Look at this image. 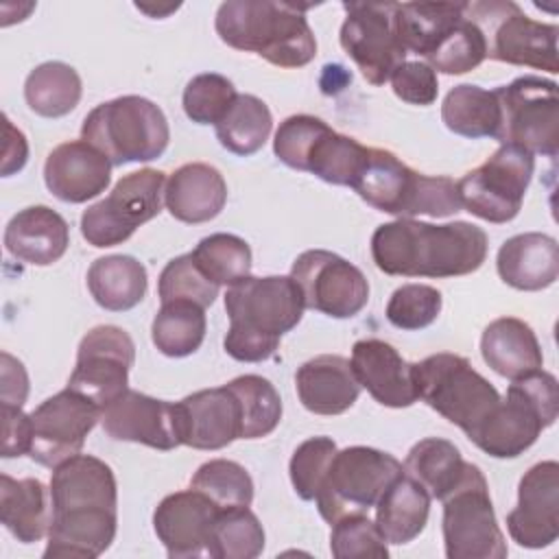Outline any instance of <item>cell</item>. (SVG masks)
Wrapping results in <instances>:
<instances>
[{
	"mask_svg": "<svg viewBox=\"0 0 559 559\" xmlns=\"http://www.w3.org/2000/svg\"><path fill=\"white\" fill-rule=\"evenodd\" d=\"M50 500L46 559H94L111 546L118 528V485L105 461L76 454L59 463L50 478Z\"/></svg>",
	"mask_w": 559,
	"mask_h": 559,
	"instance_id": "obj_1",
	"label": "cell"
},
{
	"mask_svg": "<svg viewBox=\"0 0 559 559\" xmlns=\"http://www.w3.org/2000/svg\"><path fill=\"white\" fill-rule=\"evenodd\" d=\"M371 258L386 275H469L478 271L487 258V234L465 221L432 225L415 218H395L378 225L373 231Z\"/></svg>",
	"mask_w": 559,
	"mask_h": 559,
	"instance_id": "obj_2",
	"label": "cell"
},
{
	"mask_svg": "<svg viewBox=\"0 0 559 559\" xmlns=\"http://www.w3.org/2000/svg\"><path fill=\"white\" fill-rule=\"evenodd\" d=\"M225 310V352L240 362H260L271 358L282 336L301 321L306 304L290 275H249L227 288Z\"/></svg>",
	"mask_w": 559,
	"mask_h": 559,
	"instance_id": "obj_3",
	"label": "cell"
},
{
	"mask_svg": "<svg viewBox=\"0 0 559 559\" xmlns=\"http://www.w3.org/2000/svg\"><path fill=\"white\" fill-rule=\"evenodd\" d=\"M306 7L269 0H227L218 7V37L242 52H255L280 68H301L317 55Z\"/></svg>",
	"mask_w": 559,
	"mask_h": 559,
	"instance_id": "obj_4",
	"label": "cell"
},
{
	"mask_svg": "<svg viewBox=\"0 0 559 559\" xmlns=\"http://www.w3.org/2000/svg\"><path fill=\"white\" fill-rule=\"evenodd\" d=\"M349 188L371 207L397 218L421 214L443 218L463 210L454 179L421 175L386 148H367Z\"/></svg>",
	"mask_w": 559,
	"mask_h": 559,
	"instance_id": "obj_5",
	"label": "cell"
},
{
	"mask_svg": "<svg viewBox=\"0 0 559 559\" xmlns=\"http://www.w3.org/2000/svg\"><path fill=\"white\" fill-rule=\"evenodd\" d=\"M559 413L557 378L544 369L511 380L507 395L467 437L493 459H515L528 450Z\"/></svg>",
	"mask_w": 559,
	"mask_h": 559,
	"instance_id": "obj_6",
	"label": "cell"
},
{
	"mask_svg": "<svg viewBox=\"0 0 559 559\" xmlns=\"http://www.w3.org/2000/svg\"><path fill=\"white\" fill-rule=\"evenodd\" d=\"M81 140L96 146L111 166L157 159L170 140L164 111L144 96H118L96 105L83 120Z\"/></svg>",
	"mask_w": 559,
	"mask_h": 559,
	"instance_id": "obj_7",
	"label": "cell"
},
{
	"mask_svg": "<svg viewBox=\"0 0 559 559\" xmlns=\"http://www.w3.org/2000/svg\"><path fill=\"white\" fill-rule=\"evenodd\" d=\"M417 397L467 437L500 402L496 386L465 356L441 352L413 362Z\"/></svg>",
	"mask_w": 559,
	"mask_h": 559,
	"instance_id": "obj_8",
	"label": "cell"
},
{
	"mask_svg": "<svg viewBox=\"0 0 559 559\" xmlns=\"http://www.w3.org/2000/svg\"><path fill=\"white\" fill-rule=\"evenodd\" d=\"M367 148L310 114L288 116L280 122L273 138V153L282 164L334 186L354 183Z\"/></svg>",
	"mask_w": 559,
	"mask_h": 559,
	"instance_id": "obj_9",
	"label": "cell"
},
{
	"mask_svg": "<svg viewBox=\"0 0 559 559\" xmlns=\"http://www.w3.org/2000/svg\"><path fill=\"white\" fill-rule=\"evenodd\" d=\"M402 474V463L389 452L367 445L336 450L317 491V509L330 524L345 515L367 513Z\"/></svg>",
	"mask_w": 559,
	"mask_h": 559,
	"instance_id": "obj_10",
	"label": "cell"
},
{
	"mask_svg": "<svg viewBox=\"0 0 559 559\" xmlns=\"http://www.w3.org/2000/svg\"><path fill=\"white\" fill-rule=\"evenodd\" d=\"M465 13L483 28L489 59L559 72L557 24L531 20L515 2H465Z\"/></svg>",
	"mask_w": 559,
	"mask_h": 559,
	"instance_id": "obj_11",
	"label": "cell"
},
{
	"mask_svg": "<svg viewBox=\"0 0 559 559\" xmlns=\"http://www.w3.org/2000/svg\"><path fill=\"white\" fill-rule=\"evenodd\" d=\"M500 107V124L493 140L520 146L533 155L557 157L559 151V98L557 83L542 76H518L493 90Z\"/></svg>",
	"mask_w": 559,
	"mask_h": 559,
	"instance_id": "obj_12",
	"label": "cell"
},
{
	"mask_svg": "<svg viewBox=\"0 0 559 559\" xmlns=\"http://www.w3.org/2000/svg\"><path fill=\"white\" fill-rule=\"evenodd\" d=\"M443 502V544L448 559H504L507 542L498 526L489 485L469 463L459 487Z\"/></svg>",
	"mask_w": 559,
	"mask_h": 559,
	"instance_id": "obj_13",
	"label": "cell"
},
{
	"mask_svg": "<svg viewBox=\"0 0 559 559\" xmlns=\"http://www.w3.org/2000/svg\"><path fill=\"white\" fill-rule=\"evenodd\" d=\"M164 188L166 175L157 168L124 175L105 199L83 212L81 234L87 245L105 249L129 240L140 225L162 212Z\"/></svg>",
	"mask_w": 559,
	"mask_h": 559,
	"instance_id": "obj_14",
	"label": "cell"
},
{
	"mask_svg": "<svg viewBox=\"0 0 559 559\" xmlns=\"http://www.w3.org/2000/svg\"><path fill=\"white\" fill-rule=\"evenodd\" d=\"M533 173V153L513 144H500L487 162L456 181L461 205L487 223H509L520 214Z\"/></svg>",
	"mask_w": 559,
	"mask_h": 559,
	"instance_id": "obj_15",
	"label": "cell"
},
{
	"mask_svg": "<svg viewBox=\"0 0 559 559\" xmlns=\"http://www.w3.org/2000/svg\"><path fill=\"white\" fill-rule=\"evenodd\" d=\"M341 46L354 59L367 83L384 85L406 61L395 31V2H343Z\"/></svg>",
	"mask_w": 559,
	"mask_h": 559,
	"instance_id": "obj_16",
	"label": "cell"
},
{
	"mask_svg": "<svg viewBox=\"0 0 559 559\" xmlns=\"http://www.w3.org/2000/svg\"><path fill=\"white\" fill-rule=\"evenodd\" d=\"M290 277L310 310L332 319L356 317L369 301V282L358 266L325 249H308L297 255Z\"/></svg>",
	"mask_w": 559,
	"mask_h": 559,
	"instance_id": "obj_17",
	"label": "cell"
},
{
	"mask_svg": "<svg viewBox=\"0 0 559 559\" xmlns=\"http://www.w3.org/2000/svg\"><path fill=\"white\" fill-rule=\"evenodd\" d=\"M100 415L103 408L98 404L70 386L50 395L28 413V456L44 467H57L66 459L81 454L85 437L98 424Z\"/></svg>",
	"mask_w": 559,
	"mask_h": 559,
	"instance_id": "obj_18",
	"label": "cell"
},
{
	"mask_svg": "<svg viewBox=\"0 0 559 559\" xmlns=\"http://www.w3.org/2000/svg\"><path fill=\"white\" fill-rule=\"evenodd\" d=\"M133 360L135 345L122 328L96 325L79 343L76 365L68 386L105 408L129 389Z\"/></svg>",
	"mask_w": 559,
	"mask_h": 559,
	"instance_id": "obj_19",
	"label": "cell"
},
{
	"mask_svg": "<svg viewBox=\"0 0 559 559\" xmlns=\"http://www.w3.org/2000/svg\"><path fill=\"white\" fill-rule=\"evenodd\" d=\"M507 531L522 548H546L559 537V463H535L518 485V504Z\"/></svg>",
	"mask_w": 559,
	"mask_h": 559,
	"instance_id": "obj_20",
	"label": "cell"
},
{
	"mask_svg": "<svg viewBox=\"0 0 559 559\" xmlns=\"http://www.w3.org/2000/svg\"><path fill=\"white\" fill-rule=\"evenodd\" d=\"M100 424L114 441H133L164 452L181 445L177 404L133 389L103 408Z\"/></svg>",
	"mask_w": 559,
	"mask_h": 559,
	"instance_id": "obj_21",
	"label": "cell"
},
{
	"mask_svg": "<svg viewBox=\"0 0 559 559\" xmlns=\"http://www.w3.org/2000/svg\"><path fill=\"white\" fill-rule=\"evenodd\" d=\"M223 507L197 489L168 493L153 513V528L170 559L210 557L212 531Z\"/></svg>",
	"mask_w": 559,
	"mask_h": 559,
	"instance_id": "obj_22",
	"label": "cell"
},
{
	"mask_svg": "<svg viewBox=\"0 0 559 559\" xmlns=\"http://www.w3.org/2000/svg\"><path fill=\"white\" fill-rule=\"evenodd\" d=\"M181 445L221 450L240 439V404L227 384L201 389L177 402Z\"/></svg>",
	"mask_w": 559,
	"mask_h": 559,
	"instance_id": "obj_23",
	"label": "cell"
},
{
	"mask_svg": "<svg viewBox=\"0 0 559 559\" xmlns=\"http://www.w3.org/2000/svg\"><path fill=\"white\" fill-rule=\"evenodd\" d=\"M44 181L59 201L85 203L107 190L111 181V162L90 142L70 140L48 153Z\"/></svg>",
	"mask_w": 559,
	"mask_h": 559,
	"instance_id": "obj_24",
	"label": "cell"
},
{
	"mask_svg": "<svg viewBox=\"0 0 559 559\" xmlns=\"http://www.w3.org/2000/svg\"><path fill=\"white\" fill-rule=\"evenodd\" d=\"M349 362L358 384L367 389L378 404L406 408L419 400L413 380V362H406L391 343L380 338L356 341Z\"/></svg>",
	"mask_w": 559,
	"mask_h": 559,
	"instance_id": "obj_25",
	"label": "cell"
},
{
	"mask_svg": "<svg viewBox=\"0 0 559 559\" xmlns=\"http://www.w3.org/2000/svg\"><path fill=\"white\" fill-rule=\"evenodd\" d=\"M299 402L314 415H341L354 406L360 384L352 362L336 354H321L306 360L295 373Z\"/></svg>",
	"mask_w": 559,
	"mask_h": 559,
	"instance_id": "obj_26",
	"label": "cell"
},
{
	"mask_svg": "<svg viewBox=\"0 0 559 559\" xmlns=\"http://www.w3.org/2000/svg\"><path fill=\"white\" fill-rule=\"evenodd\" d=\"M225 203L227 183L221 170L210 164H183L166 179L164 205L181 223H207L221 214Z\"/></svg>",
	"mask_w": 559,
	"mask_h": 559,
	"instance_id": "obj_27",
	"label": "cell"
},
{
	"mask_svg": "<svg viewBox=\"0 0 559 559\" xmlns=\"http://www.w3.org/2000/svg\"><path fill=\"white\" fill-rule=\"evenodd\" d=\"M70 245V227L66 218L48 205H31L20 210L4 229L7 251L26 264L48 266L57 262Z\"/></svg>",
	"mask_w": 559,
	"mask_h": 559,
	"instance_id": "obj_28",
	"label": "cell"
},
{
	"mask_svg": "<svg viewBox=\"0 0 559 559\" xmlns=\"http://www.w3.org/2000/svg\"><path fill=\"white\" fill-rule=\"evenodd\" d=\"M496 269L504 284L515 290H542L559 275V245L552 236L526 231L502 242Z\"/></svg>",
	"mask_w": 559,
	"mask_h": 559,
	"instance_id": "obj_29",
	"label": "cell"
},
{
	"mask_svg": "<svg viewBox=\"0 0 559 559\" xmlns=\"http://www.w3.org/2000/svg\"><path fill=\"white\" fill-rule=\"evenodd\" d=\"M480 354L498 376L509 380L533 373L544 365L533 328L518 317H500L491 321L483 330Z\"/></svg>",
	"mask_w": 559,
	"mask_h": 559,
	"instance_id": "obj_30",
	"label": "cell"
},
{
	"mask_svg": "<svg viewBox=\"0 0 559 559\" xmlns=\"http://www.w3.org/2000/svg\"><path fill=\"white\" fill-rule=\"evenodd\" d=\"M50 520V489L39 478L0 476V522L17 542H39L48 535Z\"/></svg>",
	"mask_w": 559,
	"mask_h": 559,
	"instance_id": "obj_31",
	"label": "cell"
},
{
	"mask_svg": "<svg viewBox=\"0 0 559 559\" xmlns=\"http://www.w3.org/2000/svg\"><path fill=\"white\" fill-rule=\"evenodd\" d=\"M430 493L408 474L397 476L376 502V526L386 544L413 542L428 522Z\"/></svg>",
	"mask_w": 559,
	"mask_h": 559,
	"instance_id": "obj_32",
	"label": "cell"
},
{
	"mask_svg": "<svg viewBox=\"0 0 559 559\" xmlns=\"http://www.w3.org/2000/svg\"><path fill=\"white\" fill-rule=\"evenodd\" d=\"M87 288L94 301L109 312L135 308L148 288V275L133 255H103L87 269Z\"/></svg>",
	"mask_w": 559,
	"mask_h": 559,
	"instance_id": "obj_33",
	"label": "cell"
},
{
	"mask_svg": "<svg viewBox=\"0 0 559 559\" xmlns=\"http://www.w3.org/2000/svg\"><path fill=\"white\" fill-rule=\"evenodd\" d=\"M465 2H395V31L408 52L430 57L463 17Z\"/></svg>",
	"mask_w": 559,
	"mask_h": 559,
	"instance_id": "obj_34",
	"label": "cell"
},
{
	"mask_svg": "<svg viewBox=\"0 0 559 559\" xmlns=\"http://www.w3.org/2000/svg\"><path fill=\"white\" fill-rule=\"evenodd\" d=\"M404 474L417 480L435 500L448 498L463 480L469 463L461 450L441 437H426L417 441L404 461Z\"/></svg>",
	"mask_w": 559,
	"mask_h": 559,
	"instance_id": "obj_35",
	"label": "cell"
},
{
	"mask_svg": "<svg viewBox=\"0 0 559 559\" xmlns=\"http://www.w3.org/2000/svg\"><path fill=\"white\" fill-rule=\"evenodd\" d=\"M443 124L463 138H496L500 124V107L493 90L472 83L454 85L441 105Z\"/></svg>",
	"mask_w": 559,
	"mask_h": 559,
	"instance_id": "obj_36",
	"label": "cell"
},
{
	"mask_svg": "<svg viewBox=\"0 0 559 559\" xmlns=\"http://www.w3.org/2000/svg\"><path fill=\"white\" fill-rule=\"evenodd\" d=\"M79 72L63 61H46L28 72L24 81L26 105L44 118L68 116L81 100Z\"/></svg>",
	"mask_w": 559,
	"mask_h": 559,
	"instance_id": "obj_37",
	"label": "cell"
},
{
	"mask_svg": "<svg viewBox=\"0 0 559 559\" xmlns=\"http://www.w3.org/2000/svg\"><path fill=\"white\" fill-rule=\"evenodd\" d=\"M207 321L205 308L188 301H164L153 319L151 336L153 345L168 358H183L194 354L205 338Z\"/></svg>",
	"mask_w": 559,
	"mask_h": 559,
	"instance_id": "obj_38",
	"label": "cell"
},
{
	"mask_svg": "<svg viewBox=\"0 0 559 559\" xmlns=\"http://www.w3.org/2000/svg\"><path fill=\"white\" fill-rule=\"evenodd\" d=\"M214 127L223 148L247 157L258 153L269 140L273 116L262 98L253 94H238L227 114Z\"/></svg>",
	"mask_w": 559,
	"mask_h": 559,
	"instance_id": "obj_39",
	"label": "cell"
},
{
	"mask_svg": "<svg viewBox=\"0 0 559 559\" xmlns=\"http://www.w3.org/2000/svg\"><path fill=\"white\" fill-rule=\"evenodd\" d=\"M240 404V439H260L271 435L282 419V400L275 386L255 373H245L227 382Z\"/></svg>",
	"mask_w": 559,
	"mask_h": 559,
	"instance_id": "obj_40",
	"label": "cell"
},
{
	"mask_svg": "<svg viewBox=\"0 0 559 559\" xmlns=\"http://www.w3.org/2000/svg\"><path fill=\"white\" fill-rule=\"evenodd\" d=\"M264 550V528L249 507L221 509L210 544L212 559H253Z\"/></svg>",
	"mask_w": 559,
	"mask_h": 559,
	"instance_id": "obj_41",
	"label": "cell"
},
{
	"mask_svg": "<svg viewBox=\"0 0 559 559\" xmlns=\"http://www.w3.org/2000/svg\"><path fill=\"white\" fill-rule=\"evenodd\" d=\"M201 271L218 286H234L251 275V249L234 234H210L190 251Z\"/></svg>",
	"mask_w": 559,
	"mask_h": 559,
	"instance_id": "obj_42",
	"label": "cell"
},
{
	"mask_svg": "<svg viewBox=\"0 0 559 559\" xmlns=\"http://www.w3.org/2000/svg\"><path fill=\"white\" fill-rule=\"evenodd\" d=\"M485 59H487L485 33L472 17H467L465 7H463V17L441 39V44L435 48V52L430 57H426V63L435 72L465 74L474 68H478Z\"/></svg>",
	"mask_w": 559,
	"mask_h": 559,
	"instance_id": "obj_43",
	"label": "cell"
},
{
	"mask_svg": "<svg viewBox=\"0 0 559 559\" xmlns=\"http://www.w3.org/2000/svg\"><path fill=\"white\" fill-rule=\"evenodd\" d=\"M190 487L212 498L218 507H249L253 500V480L249 472L229 459H212L203 463L192 480Z\"/></svg>",
	"mask_w": 559,
	"mask_h": 559,
	"instance_id": "obj_44",
	"label": "cell"
},
{
	"mask_svg": "<svg viewBox=\"0 0 559 559\" xmlns=\"http://www.w3.org/2000/svg\"><path fill=\"white\" fill-rule=\"evenodd\" d=\"M218 284H214L201 266L194 262L192 253H183L173 258L159 273L157 282V295L159 301H173V299H188L203 308L212 306L218 297Z\"/></svg>",
	"mask_w": 559,
	"mask_h": 559,
	"instance_id": "obj_45",
	"label": "cell"
},
{
	"mask_svg": "<svg viewBox=\"0 0 559 559\" xmlns=\"http://www.w3.org/2000/svg\"><path fill=\"white\" fill-rule=\"evenodd\" d=\"M234 83L216 72H203L188 81L183 90V111L197 124H216L236 98Z\"/></svg>",
	"mask_w": 559,
	"mask_h": 559,
	"instance_id": "obj_46",
	"label": "cell"
},
{
	"mask_svg": "<svg viewBox=\"0 0 559 559\" xmlns=\"http://www.w3.org/2000/svg\"><path fill=\"white\" fill-rule=\"evenodd\" d=\"M330 550L336 559H362V557H389L386 539L365 513L345 515L332 524Z\"/></svg>",
	"mask_w": 559,
	"mask_h": 559,
	"instance_id": "obj_47",
	"label": "cell"
},
{
	"mask_svg": "<svg viewBox=\"0 0 559 559\" xmlns=\"http://www.w3.org/2000/svg\"><path fill=\"white\" fill-rule=\"evenodd\" d=\"M443 297L428 284H404L393 290L386 304V319L400 330L428 328L441 312Z\"/></svg>",
	"mask_w": 559,
	"mask_h": 559,
	"instance_id": "obj_48",
	"label": "cell"
},
{
	"mask_svg": "<svg viewBox=\"0 0 559 559\" xmlns=\"http://www.w3.org/2000/svg\"><path fill=\"white\" fill-rule=\"evenodd\" d=\"M336 454V443L330 437H310L297 445L290 456L288 472L290 483L301 500H314L317 491L325 478L332 456Z\"/></svg>",
	"mask_w": 559,
	"mask_h": 559,
	"instance_id": "obj_49",
	"label": "cell"
},
{
	"mask_svg": "<svg viewBox=\"0 0 559 559\" xmlns=\"http://www.w3.org/2000/svg\"><path fill=\"white\" fill-rule=\"evenodd\" d=\"M391 87L408 105H432L439 94L437 72L426 61H404L391 74Z\"/></svg>",
	"mask_w": 559,
	"mask_h": 559,
	"instance_id": "obj_50",
	"label": "cell"
},
{
	"mask_svg": "<svg viewBox=\"0 0 559 559\" xmlns=\"http://www.w3.org/2000/svg\"><path fill=\"white\" fill-rule=\"evenodd\" d=\"M31 417L20 406H2V456L28 454Z\"/></svg>",
	"mask_w": 559,
	"mask_h": 559,
	"instance_id": "obj_51",
	"label": "cell"
},
{
	"mask_svg": "<svg viewBox=\"0 0 559 559\" xmlns=\"http://www.w3.org/2000/svg\"><path fill=\"white\" fill-rule=\"evenodd\" d=\"M28 395V376L24 365L13 358L9 352H2V386L0 400L2 406H20L26 402Z\"/></svg>",
	"mask_w": 559,
	"mask_h": 559,
	"instance_id": "obj_52",
	"label": "cell"
},
{
	"mask_svg": "<svg viewBox=\"0 0 559 559\" xmlns=\"http://www.w3.org/2000/svg\"><path fill=\"white\" fill-rule=\"evenodd\" d=\"M28 157V144L20 129L11 124L4 116V159H2V175L9 177L15 170H22Z\"/></svg>",
	"mask_w": 559,
	"mask_h": 559,
	"instance_id": "obj_53",
	"label": "cell"
}]
</instances>
